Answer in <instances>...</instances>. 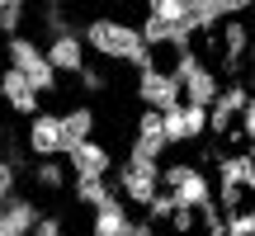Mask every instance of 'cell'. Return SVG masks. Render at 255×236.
I'll return each instance as SVG.
<instances>
[{"instance_id": "6da1fadb", "label": "cell", "mask_w": 255, "mask_h": 236, "mask_svg": "<svg viewBox=\"0 0 255 236\" xmlns=\"http://www.w3.org/2000/svg\"><path fill=\"white\" fill-rule=\"evenodd\" d=\"M85 52H95L100 62H123V66H146L151 62V47L142 43V33H137V24H128V19H90L81 33Z\"/></svg>"}, {"instance_id": "7a4b0ae2", "label": "cell", "mask_w": 255, "mask_h": 236, "mask_svg": "<svg viewBox=\"0 0 255 236\" xmlns=\"http://www.w3.org/2000/svg\"><path fill=\"white\" fill-rule=\"evenodd\" d=\"M218 184H213V203L222 213L241 208L255 189V161H251V146H237V151H218Z\"/></svg>"}, {"instance_id": "3957f363", "label": "cell", "mask_w": 255, "mask_h": 236, "mask_svg": "<svg viewBox=\"0 0 255 236\" xmlns=\"http://www.w3.org/2000/svg\"><path fill=\"white\" fill-rule=\"evenodd\" d=\"M170 76L180 81V100L184 104H203L208 109V100L218 95V71H213V62L199 52V47H175V66H170Z\"/></svg>"}, {"instance_id": "277c9868", "label": "cell", "mask_w": 255, "mask_h": 236, "mask_svg": "<svg viewBox=\"0 0 255 236\" xmlns=\"http://www.w3.org/2000/svg\"><path fill=\"white\" fill-rule=\"evenodd\" d=\"M161 189L170 194L175 208H203L213 199V180L199 161H170L161 165Z\"/></svg>"}, {"instance_id": "5b68a950", "label": "cell", "mask_w": 255, "mask_h": 236, "mask_svg": "<svg viewBox=\"0 0 255 236\" xmlns=\"http://www.w3.org/2000/svg\"><path fill=\"white\" fill-rule=\"evenodd\" d=\"M161 189V161L142 151H128L119 161V199L128 208H146V199Z\"/></svg>"}, {"instance_id": "8992f818", "label": "cell", "mask_w": 255, "mask_h": 236, "mask_svg": "<svg viewBox=\"0 0 255 236\" xmlns=\"http://www.w3.org/2000/svg\"><path fill=\"white\" fill-rule=\"evenodd\" d=\"M5 62L14 66V71L24 76L38 95H52V90H57V71H52V62L43 57V47H38L33 38H24V33L5 38Z\"/></svg>"}, {"instance_id": "52a82bcc", "label": "cell", "mask_w": 255, "mask_h": 236, "mask_svg": "<svg viewBox=\"0 0 255 236\" xmlns=\"http://www.w3.org/2000/svg\"><path fill=\"white\" fill-rule=\"evenodd\" d=\"M161 132H165V146H189V142H203L208 137V109L203 104H170L161 109Z\"/></svg>"}, {"instance_id": "ba28073f", "label": "cell", "mask_w": 255, "mask_h": 236, "mask_svg": "<svg viewBox=\"0 0 255 236\" xmlns=\"http://www.w3.org/2000/svg\"><path fill=\"white\" fill-rule=\"evenodd\" d=\"M137 100L146 109H170V104H180V81L165 66L146 62V66H137Z\"/></svg>"}, {"instance_id": "9c48e42d", "label": "cell", "mask_w": 255, "mask_h": 236, "mask_svg": "<svg viewBox=\"0 0 255 236\" xmlns=\"http://www.w3.org/2000/svg\"><path fill=\"white\" fill-rule=\"evenodd\" d=\"M251 104V90H246V81H227V85H218V95L208 100V137H222L232 123H237V114Z\"/></svg>"}, {"instance_id": "30bf717a", "label": "cell", "mask_w": 255, "mask_h": 236, "mask_svg": "<svg viewBox=\"0 0 255 236\" xmlns=\"http://www.w3.org/2000/svg\"><path fill=\"white\" fill-rule=\"evenodd\" d=\"M43 57L52 62V71H57V76H76V71L85 66V43H81V33H76V28H62V33L47 38Z\"/></svg>"}, {"instance_id": "8fae6325", "label": "cell", "mask_w": 255, "mask_h": 236, "mask_svg": "<svg viewBox=\"0 0 255 236\" xmlns=\"http://www.w3.org/2000/svg\"><path fill=\"white\" fill-rule=\"evenodd\" d=\"M132 232V213L119 194H104L100 203L90 208V236H128Z\"/></svg>"}, {"instance_id": "7c38bea8", "label": "cell", "mask_w": 255, "mask_h": 236, "mask_svg": "<svg viewBox=\"0 0 255 236\" xmlns=\"http://www.w3.org/2000/svg\"><path fill=\"white\" fill-rule=\"evenodd\" d=\"M62 156H66V170H71V175H109L114 170V151L104 142H95V137L66 146Z\"/></svg>"}, {"instance_id": "4fadbf2b", "label": "cell", "mask_w": 255, "mask_h": 236, "mask_svg": "<svg viewBox=\"0 0 255 236\" xmlns=\"http://www.w3.org/2000/svg\"><path fill=\"white\" fill-rule=\"evenodd\" d=\"M38 222V203L24 194H5L0 199V236H28V227Z\"/></svg>"}, {"instance_id": "5bb4252c", "label": "cell", "mask_w": 255, "mask_h": 236, "mask_svg": "<svg viewBox=\"0 0 255 236\" xmlns=\"http://www.w3.org/2000/svg\"><path fill=\"white\" fill-rule=\"evenodd\" d=\"M28 151L38 156H62V123H57V114H43L38 109L28 118Z\"/></svg>"}, {"instance_id": "9a60e30c", "label": "cell", "mask_w": 255, "mask_h": 236, "mask_svg": "<svg viewBox=\"0 0 255 236\" xmlns=\"http://www.w3.org/2000/svg\"><path fill=\"white\" fill-rule=\"evenodd\" d=\"M0 100H5L14 114H24V118L38 114V90L14 71V66H5V71H0Z\"/></svg>"}, {"instance_id": "2e32d148", "label": "cell", "mask_w": 255, "mask_h": 236, "mask_svg": "<svg viewBox=\"0 0 255 236\" xmlns=\"http://www.w3.org/2000/svg\"><path fill=\"white\" fill-rule=\"evenodd\" d=\"M132 151H142V156H156V161L165 156L161 109H146V104H142V114H137V127H132Z\"/></svg>"}, {"instance_id": "e0dca14e", "label": "cell", "mask_w": 255, "mask_h": 236, "mask_svg": "<svg viewBox=\"0 0 255 236\" xmlns=\"http://www.w3.org/2000/svg\"><path fill=\"white\" fill-rule=\"evenodd\" d=\"M57 123H62V151L76 142H85V137H95V109L90 104H76V109L57 114Z\"/></svg>"}, {"instance_id": "ac0fdd59", "label": "cell", "mask_w": 255, "mask_h": 236, "mask_svg": "<svg viewBox=\"0 0 255 236\" xmlns=\"http://www.w3.org/2000/svg\"><path fill=\"white\" fill-rule=\"evenodd\" d=\"M66 175H71V170H66L57 156H38V161H33V184L47 189V194H62L66 189Z\"/></svg>"}, {"instance_id": "d6986e66", "label": "cell", "mask_w": 255, "mask_h": 236, "mask_svg": "<svg viewBox=\"0 0 255 236\" xmlns=\"http://www.w3.org/2000/svg\"><path fill=\"white\" fill-rule=\"evenodd\" d=\"M104 194H114L109 175H76V203H81V208H95Z\"/></svg>"}, {"instance_id": "ffe728a7", "label": "cell", "mask_w": 255, "mask_h": 236, "mask_svg": "<svg viewBox=\"0 0 255 236\" xmlns=\"http://www.w3.org/2000/svg\"><path fill=\"white\" fill-rule=\"evenodd\" d=\"M184 9H189V0H146V14L165 19V24H184ZM189 33H194V28H189Z\"/></svg>"}, {"instance_id": "44dd1931", "label": "cell", "mask_w": 255, "mask_h": 236, "mask_svg": "<svg viewBox=\"0 0 255 236\" xmlns=\"http://www.w3.org/2000/svg\"><path fill=\"white\" fill-rule=\"evenodd\" d=\"M76 81H81V90H90V95L109 90V71H104V66H90V62H85L81 71H76Z\"/></svg>"}, {"instance_id": "7402d4cb", "label": "cell", "mask_w": 255, "mask_h": 236, "mask_svg": "<svg viewBox=\"0 0 255 236\" xmlns=\"http://www.w3.org/2000/svg\"><path fill=\"white\" fill-rule=\"evenodd\" d=\"M19 28H24V5H5V9H0V33L14 38Z\"/></svg>"}, {"instance_id": "603a6c76", "label": "cell", "mask_w": 255, "mask_h": 236, "mask_svg": "<svg viewBox=\"0 0 255 236\" xmlns=\"http://www.w3.org/2000/svg\"><path fill=\"white\" fill-rule=\"evenodd\" d=\"M28 236H66V227H62V218H38L28 227Z\"/></svg>"}, {"instance_id": "cb8c5ba5", "label": "cell", "mask_w": 255, "mask_h": 236, "mask_svg": "<svg viewBox=\"0 0 255 236\" xmlns=\"http://www.w3.org/2000/svg\"><path fill=\"white\" fill-rule=\"evenodd\" d=\"M14 180H19V165L5 156V161H0V199H5V194H14Z\"/></svg>"}, {"instance_id": "d4e9b609", "label": "cell", "mask_w": 255, "mask_h": 236, "mask_svg": "<svg viewBox=\"0 0 255 236\" xmlns=\"http://www.w3.org/2000/svg\"><path fill=\"white\" fill-rule=\"evenodd\" d=\"M128 236H161V227H156V222H132Z\"/></svg>"}, {"instance_id": "484cf974", "label": "cell", "mask_w": 255, "mask_h": 236, "mask_svg": "<svg viewBox=\"0 0 255 236\" xmlns=\"http://www.w3.org/2000/svg\"><path fill=\"white\" fill-rule=\"evenodd\" d=\"M218 5H222V14H246L251 0H218Z\"/></svg>"}, {"instance_id": "4316f807", "label": "cell", "mask_w": 255, "mask_h": 236, "mask_svg": "<svg viewBox=\"0 0 255 236\" xmlns=\"http://www.w3.org/2000/svg\"><path fill=\"white\" fill-rule=\"evenodd\" d=\"M5 5H28V0H0V9H5Z\"/></svg>"}, {"instance_id": "83f0119b", "label": "cell", "mask_w": 255, "mask_h": 236, "mask_svg": "<svg viewBox=\"0 0 255 236\" xmlns=\"http://www.w3.org/2000/svg\"><path fill=\"white\" fill-rule=\"evenodd\" d=\"M109 5H123V0H109Z\"/></svg>"}]
</instances>
